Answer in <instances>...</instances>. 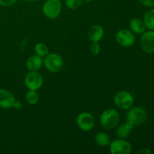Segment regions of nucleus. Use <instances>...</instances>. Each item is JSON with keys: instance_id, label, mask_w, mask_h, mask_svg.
I'll list each match as a JSON object with an SVG mask.
<instances>
[{"instance_id": "nucleus-11", "label": "nucleus", "mask_w": 154, "mask_h": 154, "mask_svg": "<svg viewBox=\"0 0 154 154\" xmlns=\"http://www.w3.org/2000/svg\"><path fill=\"white\" fill-rule=\"evenodd\" d=\"M15 100L13 93L5 89H0V108L4 109L12 108Z\"/></svg>"}, {"instance_id": "nucleus-16", "label": "nucleus", "mask_w": 154, "mask_h": 154, "mask_svg": "<svg viewBox=\"0 0 154 154\" xmlns=\"http://www.w3.org/2000/svg\"><path fill=\"white\" fill-rule=\"evenodd\" d=\"M146 29L154 31V8L147 11L143 19Z\"/></svg>"}, {"instance_id": "nucleus-27", "label": "nucleus", "mask_w": 154, "mask_h": 154, "mask_svg": "<svg viewBox=\"0 0 154 154\" xmlns=\"http://www.w3.org/2000/svg\"><path fill=\"white\" fill-rule=\"evenodd\" d=\"M84 1H85L86 2H89V3H90V2H91L93 1V0H84Z\"/></svg>"}, {"instance_id": "nucleus-18", "label": "nucleus", "mask_w": 154, "mask_h": 154, "mask_svg": "<svg viewBox=\"0 0 154 154\" xmlns=\"http://www.w3.org/2000/svg\"><path fill=\"white\" fill-rule=\"evenodd\" d=\"M39 100V95L37 90H29L26 94V101L29 105H34L38 103Z\"/></svg>"}, {"instance_id": "nucleus-26", "label": "nucleus", "mask_w": 154, "mask_h": 154, "mask_svg": "<svg viewBox=\"0 0 154 154\" xmlns=\"http://www.w3.org/2000/svg\"><path fill=\"white\" fill-rule=\"evenodd\" d=\"M23 1L27 2H37L38 0H23Z\"/></svg>"}, {"instance_id": "nucleus-7", "label": "nucleus", "mask_w": 154, "mask_h": 154, "mask_svg": "<svg viewBox=\"0 0 154 154\" xmlns=\"http://www.w3.org/2000/svg\"><path fill=\"white\" fill-rule=\"evenodd\" d=\"M76 123L80 129L84 132H90L94 128L96 121L93 114L85 111L78 114Z\"/></svg>"}, {"instance_id": "nucleus-6", "label": "nucleus", "mask_w": 154, "mask_h": 154, "mask_svg": "<svg viewBox=\"0 0 154 154\" xmlns=\"http://www.w3.org/2000/svg\"><path fill=\"white\" fill-rule=\"evenodd\" d=\"M147 119V112L145 110L140 107L130 108L126 114V121L132 125H140L144 123Z\"/></svg>"}, {"instance_id": "nucleus-23", "label": "nucleus", "mask_w": 154, "mask_h": 154, "mask_svg": "<svg viewBox=\"0 0 154 154\" xmlns=\"http://www.w3.org/2000/svg\"><path fill=\"white\" fill-rule=\"evenodd\" d=\"M17 0H0V5L4 7H8V6L13 5L15 4Z\"/></svg>"}, {"instance_id": "nucleus-22", "label": "nucleus", "mask_w": 154, "mask_h": 154, "mask_svg": "<svg viewBox=\"0 0 154 154\" xmlns=\"http://www.w3.org/2000/svg\"><path fill=\"white\" fill-rule=\"evenodd\" d=\"M138 2H139L142 5L145 6V7H154V0H138Z\"/></svg>"}, {"instance_id": "nucleus-2", "label": "nucleus", "mask_w": 154, "mask_h": 154, "mask_svg": "<svg viewBox=\"0 0 154 154\" xmlns=\"http://www.w3.org/2000/svg\"><path fill=\"white\" fill-rule=\"evenodd\" d=\"M45 67L52 73L60 72L64 66V60L60 55L57 54H48L43 61Z\"/></svg>"}, {"instance_id": "nucleus-20", "label": "nucleus", "mask_w": 154, "mask_h": 154, "mask_svg": "<svg viewBox=\"0 0 154 154\" xmlns=\"http://www.w3.org/2000/svg\"><path fill=\"white\" fill-rule=\"evenodd\" d=\"M84 0H65L66 6L69 9L74 10L79 8L83 4Z\"/></svg>"}, {"instance_id": "nucleus-12", "label": "nucleus", "mask_w": 154, "mask_h": 154, "mask_svg": "<svg viewBox=\"0 0 154 154\" xmlns=\"http://www.w3.org/2000/svg\"><path fill=\"white\" fill-rule=\"evenodd\" d=\"M105 30L102 26L96 24L92 26L88 31L89 39L92 42H99L103 38Z\"/></svg>"}, {"instance_id": "nucleus-13", "label": "nucleus", "mask_w": 154, "mask_h": 154, "mask_svg": "<svg viewBox=\"0 0 154 154\" xmlns=\"http://www.w3.org/2000/svg\"><path fill=\"white\" fill-rule=\"evenodd\" d=\"M43 65V60L42 57L38 55H32L27 59L26 62V66L29 71H38Z\"/></svg>"}, {"instance_id": "nucleus-21", "label": "nucleus", "mask_w": 154, "mask_h": 154, "mask_svg": "<svg viewBox=\"0 0 154 154\" xmlns=\"http://www.w3.org/2000/svg\"><path fill=\"white\" fill-rule=\"evenodd\" d=\"M90 52H91V54H93V55H98V54H99V52H100L101 50L100 45H99V42H92L91 45H90Z\"/></svg>"}, {"instance_id": "nucleus-1", "label": "nucleus", "mask_w": 154, "mask_h": 154, "mask_svg": "<svg viewBox=\"0 0 154 154\" xmlns=\"http://www.w3.org/2000/svg\"><path fill=\"white\" fill-rule=\"evenodd\" d=\"M120 120V115L117 111L113 108L105 110L101 114L100 123L106 129H112L117 126Z\"/></svg>"}, {"instance_id": "nucleus-24", "label": "nucleus", "mask_w": 154, "mask_h": 154, "mask_svg": "<svg viewBox=\"0 0 154 154\" xmlns=\"http://www.w3.org/2000/svg\"><path fill=\"white\" fill-rule=\"evenodd\" d=\"M12 108H14L15 109L17 110H20L23 108V105H22V102L20 101H18V100H15L14 103L13 107Z\"/></svg>"}, {"instance_id": "nucleus-9", "label": "nucleus", "mask_w": 154, "mask_h": 154, "mask_svg": "<svg viewBox=\"0 0 154 154\" xmlns=\"http://www.w3.org/2000/svg\"><path fill=\"white\" fill-rule=\"evenodd\" d=\"M116 41L117 43L124 48L132 47L135 42V37L131 30L123 29L119 30L116 34Z\"/></svg>"}, {"instance_id": "nucleus-14", "label": "nucleus", "mask_w": 154, "mask_h": 154, "mask_svg": "<svg viewBox=\"0 0 154 154\" xmlns=\"http://www.w3.org/2000/svg\"><path fill=\"white\" fill-rule=\"evenodd\" d=\"M129 28L133 33L142 34L145 32L146 26L143 20L140 18H133L129 22Z\"/></svg>"}, {"instance_id": "nucleus-10", "label": "nucleus", "mask_w": 154, "mask_h": 154, "mask_svg": "<svg viewBox=\"0 0 154 154\" xmlns=\"http://www.w3.org/2000/svg\"><path fill=\"white\" fill-rule=\"evenodd\" d=\"M141 47L146 54L154 53V31L149 30L142 33L141 38Z\"/></svg>"}, {"instance_id": "nucleus-25", "label": "nucleus", "mask_w": 154, "mask_h": 154, "mask_svg": "<svg viewBox=\"0 0 154 154\" xmlns=\"http://www.w3.org/2000/svg\"><path fill=\"white\" fill-rule=\"evenodd\" d=\"M138 154H151L152 151L149 148H141L137 152Z\"/></svg>"}, {"instance_id": "nucleus-19", "label": "nucleus", "mask_w": 154, "mask_h": 154, "mask_svg": "<svg viewBox=\"0 0 154 154\" xmlns=\"http://www.w3.org/2000/svg\"><path fill=\"white\" fill-rule=\"evenodd\" d=\"M35 52L36 55L42 57H45L49 54V49L45 43H38L35 46Z\"/></svg>"}, {"instance_id": "nucleus-17", "label": "nucleus", "mask_w": 154, "mask_h": 154, "mask_svg": "<svg viewBox=\"0 0 154 154\" xmlns=\"http://www.w3.org/2000/svg\"><path fill=\"white\" fill-rule=\"evenodd\" d=\"M95 142L101 147H105V146L109 145L111 143V139H110L109 135L107 133L103 132H98L94 138Z\"/></svg>"}, {"instance_id": "nucleus-4", "label": "nucleus", "mask_w": 154, "mask_h": 154, "mask_svg": "<svg viewBox=\"0 0 154 154\" xmlns=\"http://www.w3.org/2000/svg\"><path fill=\"white\" fill-rule=\"evenodd\" d=\"M43 77L38 71H29L24 78V84L28 90H39L43 85Z\"/></svg>"}, {"instance_id": "nucleus-15", "label": "nucleus", "mask_w": 154, "mask_h": 154, "mask_svg": "<svg viewBox=\"0 0 154 154\" xmlns=\"http://www.w3.org/2000/svg\"><path fill=\"white\" fill-rule=\"evenodd\" d=\"M134 126H135L132 125V123L126 121V123H123V124L120 125V126H118V128L117 129V131H116V135H117V136L119 138L125 139V138H127L129 135V134L131 133Z\"/></svg>"}, {"instance_id": "nucleus-3", "label": "nucleus", "mask_w": 154, "mask_h": 154, "mask_svg": "<svg viewBox=\"0 0 154 154\" xmlns=\"http://www.w3.org/2000/svg\"><path fill=\"white\" fill-rule=\"evenodd\" d=\"M62 7L61 0H46L42 7V11L46 17L54 20L60 16Z\"/></svg>"}, {"instance_id": "nucleus-5", "label": "nucleus", "mask_w": 154, "mask_h": 154, "mask_svg": "<svg viewBox=\"0 0 154 154\" xmlns=\"http://www.w3.org/2000/svg\"><path fill=\"white\" fill-rule=\"evenodd\" d=\"M133 102V96L128 91H119L114 96V104L117 108L121 110L129 109L132 108Z\"/></svg>"}, {"instance_id": "nucleus-8", "label": "nucleus", "mask_w": 154, "mask_h": 154, "mask_svg": "<svg viewBox=\"0 0 154 154\" xmlns=\"http://www.w3.org/2000/svg\"><path fill=\"white\" fill-rule=\"evenodd\" d=\"M110 152L112 154H129L132 152V145L125 139L118 138L110 143Z\"/></svg>"}]
</instances>
